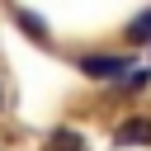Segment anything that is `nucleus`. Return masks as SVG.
<instances>
[{"label":"nucleus","mask_w":151,"mask_h":151,"mask_svg":"<svg viewBox=\"0 0 151 151\" xmlns=\"http://www.w3.org/2000/svg\"><path fill=\"white\" fill-rule=\"evenodd\" d=\"M113 146H151V113H127L113 127Z\"/></svg>","instance_id":"nucleus-1"},{"label":"nucleus","mask_w":151,"mask_h":151,"mask_svg":"<svg viewBox=\"0 0 151 151\" xmlns=\"http://www.w3.org/2000/svg\"><path fill=\"white\" fill-rule=\"evenodd\" d=\"M76 66H80V76H90V80H118L132 61H127V57H80Z\"/></svg>","instance_id":"nucleus-2"},{"label":"nucleus","mask_w":151,"mask_h":151,"mask_svg":"<svg viewBox=\"0 0 151 151\" xmlns=\"http://www.w3.org/2000/svg\"><path fill=\"white\" fill-rule=\"evenodd\" d=\"M42 151H85V137L76 127H57V132H47V146Z\"/></svg>","instance_id":"nucleus-3"},{"label":"nucleus","mask_w":151,"mask_h":151,"mask_svg":"<svg viewBox=\"0 0 151 151\" xmlns=\"http://www.w3.org/2000/svg\"><path fill=\"white\" fill-rule=\"evenodd\" d=\"M14 19H19V28H24V33L33 38V42H47V24H42V19L33 14V9H14Z\"/></svg>","instance_id":"nucleus-4"},{"label":"nucleus","mask_w":151,"mask_h":151,"mask_svg":"<svg viewBox=\"0 0 151 151\" xmlns=\"http://www.w3.org/2000/svg\"><path fill=\"white\" fill-rule=\"evenodd\" d=\"M127 42L132 47H142V42H151V9H142L132 24H127Z\"/></svg>","instance_id":"nucleus-5"},{"label":"nucleus","mask_w":151,"mask_h":151,"mask_svg":"<svg viewBox=\"0 0 151 151\" xmlns=\"http://www.w3.org/2000/svg\"><path fill=\"white\" fill-rule=\"evenodd\" d=\"M151 80V66H137V71H127V80H123V90H142Z\"/></svg>","instance_id":"nucleus-6"},{"label":"nucleus","mask_w":151,"mask_h":151,"mask_svg":"<svg viewBox=\"0 0 151 151\" xmlns=\"http://www.w3.org/2000/svg\"><path fill=\"white\" fill-rule=\"evenodd\" d=\"M0 104H5V99H0Z\"/></svg>","instance_id":"nucleus-7"}]
</instances>
